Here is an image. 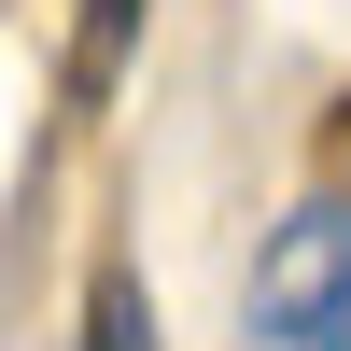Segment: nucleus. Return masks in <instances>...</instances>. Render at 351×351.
<instances>
[{"label": "nucleus", "instance_id": "obj_1", "mask_svg": "<svg viewBox=\"0 0 351 351\" xmlns=\"http://www.w3.org/2000/svg\"><path fill=\"white\" fill-rule=\"evenodd\" d=\"M253 337L267 351H351V197H295L253 253Z\"/></svg>", "mask_w": 351, "mask_h": 351}, {"label": "nucleus", "instance_id": "obj_2", "mask_svg": "<svg viewBox=\"0 0 351 351\" xmlns=\"http://www.w3.org/2000/svg\"><path fill=\"white\" fill-rule=\"evenodd\" d=\"M141 14H155V0H84V28H71V112H99L112 84H127V56H141Z\"/></svg>", "mask_w": 351, "mask_h": 351}, {"label": "nucleus", "instance_id": "obj_3", "mask_svg": "<svg viewBox=\"0 0 351 351\" xmlns=\"http://www.w3.org/2000/svg\"><path fill=\"white\" fill-rule=\"evenodd\" d=\"M71 351H155V281H141L127 253L84 281V337H71Z\"/></svg>", "mask_w": 351, "mask_h": 351}]
</instances>
